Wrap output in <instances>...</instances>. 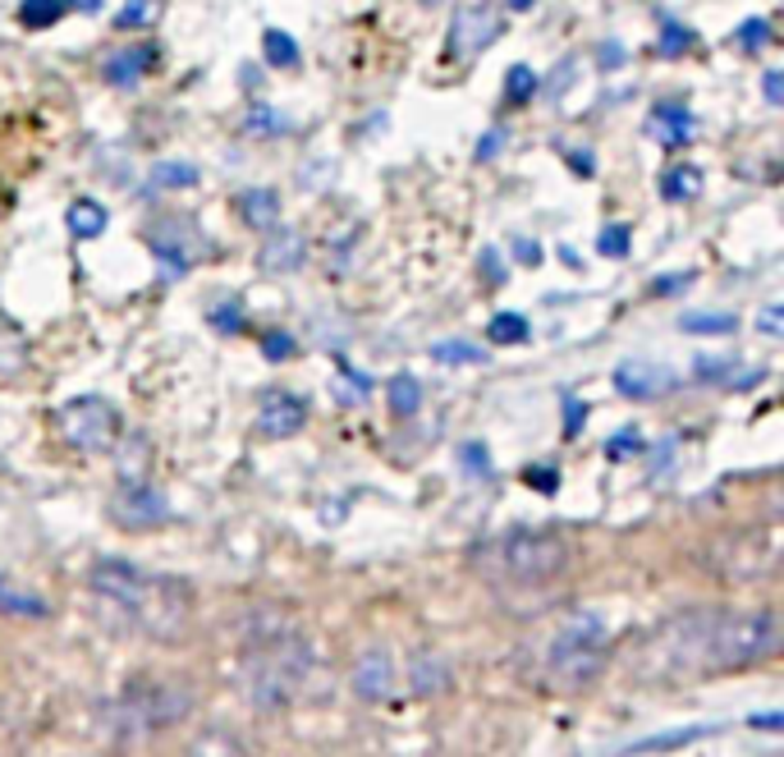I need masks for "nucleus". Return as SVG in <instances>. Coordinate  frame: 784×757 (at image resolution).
Wrapping results in <instances>:
<instances>
[{"label": "nucleus", "instance_id": "f257e3e1", "mask_svg": "<svg viewBox=\"0 0 784 757\" xmlns=\"http://www.w3.org/2000/svg\"><path fill=\"white\" fill-rule=\"evenodd\" d=\"M780 652V615L757 611H697L674 624L665 661L674 675H725Z\"/></svg>", "mask_w": 784, "mask_h": 757}, {"label": "nucleus", "instance_id": "f03ea898", "mask_svg": "<svg viewBox=\"0 0 784 757\" xmlns=\"http://www.w3.org/2000/svg\"><path fill=\"white\" fill-rule=\"evenodd\" d=\"M88 588L156 643H170L189 630L193 592L175 574H147L128 560H97L88 569Z\"/></svg>", "mask_w": 784, "mask_h": 757}, {"label": "nucleus", "instance_id": "7ed1b4c3", "mask_svg": "<svg viewBox=\"0 0 784 757\" xmlns=\"http://www.w3.org/2000/svg\"><path fill=\"white\" fill-rule=\"evenodd\" d=\"M312 652L294 624H267L244 652V693L261 712H284L303 693Z\"/></svg>", "mask_w": 784, "mask_h": 757}, {"label": "nucleus", "instance_id": "20e7f679", "mask_svg": "<svg viewBox=\"0 0 784 757\" xmlns=\"http://www.w3.org/2000/svg\"><path fill=\"white\" fill-rule=\"evenodd\" d=\"M611 634H606V620L592 615V611H579L560 624V634L546 652V675H551L556 689H569V693H583L601 680V670H606V657H611Z\"/></svg>", "mask_w": 784, "mask_h": 757}, {"label": "nucleus", "instance_id": "39448f33", "mask_svg": "<svg viewBox=\"0 0 784 757\" xmlns=\"http://www.w3.org/2000/svg\"><path fill=\"white\" fill-rule=\"evenodd\" d=\"M193 712V693L179 680H134L111 708L107 730L115 739H143L152 730H170Z\"/></svg>", "mask_w": 784, "mask_h": 757}, {"label": "nucleus", "instance_id": "423d86ee", "mask_svg": "<svg viewBox=\"0 0 784 757\" xmlns=\"http://www.w3.org/2000/svg\"><path fill=\"white\" fill-rule=\"evenodd\" d=\"M505 579L514 583H551L569 569V542L541 528H514L495 546Z\"/></svg>", "mask_w": 784, "mask_h": 757}, {"label": "nucleus", "instance_id": "0eeeda50", "mask_svg": "<svg viewBox=\"0 0 784 757\" xmlns=\"http://www.w3.org/2000/svg\"><path fill=\"white\" fill-rule=\"evenodd\" d=\"M60 432L74 450L83 455H107L120 441V413L111 400L101 396H78L60 409Z\"/></svg>", "mask_w": 784, "mask_h": 757}, {"label": "nucleus", "instance_id": "6e6552de", "mask_svg": "<svg viewBox=\"0 0 784 757\" xmlns=\"http://www.w3.org/2000/svg\"><path fill=\"white\" fill-rule=\"evenodd\" d=\"M501 37V19L491 14V5H459L450 19V42H446V56L450 60H473L482 51Z\"/></svg>", "mask_w": 784, "mask_h": 757}, {"label": "nucleus", "instance_id": "1a4fd4ad", "mask_svg": "<svg viewBox=\"0 0 784 757\" xmlns=\"http://www.w3.org/2000/svg\"><path fill=\"white\" fill-rule=\"evenodd\" d=\"M111 519L120 528H156L170 519V501L156 487H143V482H124L111 501Z\"/></svg>", "mask_w": 784, "mask_h": 757}, {"label": "nucleus", "instance_id": "9d476101", "mask_svg": "<svg viewBox=\"0 0 784 757\" xmlns=\"http://www.w3.org/2000/svg\"><path fill=\"white\" fill-rule=\"evenodd\" d=\"M674 386H679V372L651 358H629L615 368V390L629 400H657V396H670Z\"/></svg>", "mask_w": 784, "mask_h": 757}, {"label": "nucleus", "instance_id": "9b49d317", "mask_svg": "<svg viewBox=\"0 0 784 757\" xmlns=\"http://www.w3.org/2000/svg\"><path fill=\"white\" fill-rule=\"evenodd\" d=\"M152 248H156V257L166 263V276H184L198 257H202V234L198 230H189L184 221H166L161 230L152 234Z\"/></svg>", "mask_w": 784, "mask_h": 757}, {"label": "nucleus", "instance_id": "f8f14e48", "mask_svg": "<svg viewBox=\"0 0 784 757\" xmlns=\"http://www.w3.org/2000/svg\"><path fill=\"white\" fill-rule=\"evenodd\" d=\"M395 684V661H390L385 647H368L362 657L354 661V693L362 702H381Z\"/></svg>", "mask_w": 784, "mask_h": 757}, {"label": "nucleus", "instance_id": "ddd939ff", "mask_svg": "<svg viewBox=\"0 0 784 757\" xmlns=\"http://www.w3.org/2000/svg\"><path fill=\"white\" fill-rule=\"evenodd\" d=\"M303 423H307V404L299 396H290V390H271V396L261 400L257 427L267 436H294Z\"/></svg>", "mask_w": 784, "mask_h": 757}, {"label": "nucleus", "instance_id": "4468645a", "mask_svg": "<svg viewBox=\"0 0 784 757\" xmlns=\"http://www.w3.org/2000/svg\"><path fill=\"white\" fill-rule=\"evenodd\" d=\"M408 680H413V693L432 698V693H446L450 689L455 670H450V661L440 657V652L423 647V652H413V661H408Z\"/></svg>", "mask_w": 784, "mask_h": 757}, {"label": "nucleus", "instance_id": "2eb2a0df", "mask_svg": "<svg viewBox=\"0 0 784 757\" xmlns=\"http://www.w3.org/2000/svg\"><path fill=\"white\" fill-rule=\"evenodd\" d=\"M156 56H161V51H156V42H138V46H124V51H115V56L101 65V74H107V84H134V78H143L152 65H156Z\"/></svg>", "mask_w": 784, "mask_h": 757}, {"label": "nucleus", "instance_id": "dca6fc26", "mask_svg": "<svg viewBox=\"0 0 784 757\" xmlns=\"http://www.w3.org/2000/svg\"><path fill=\"white\" fill-rule=\"evenodd\" d=\"M257 263H261V271H294L303 263V240H299L294 230H276Z\"/></svg>", "mask_w": 784, "mask_h": 757}, {"label": "nucleus", "instance_id": "f3484780", "mask_svg": "<svg viewBox=\"0 0 784 757\" xmlns=\"http://www.w3.org/2000/svg\"><path fill=\"white\" fill-rule=\"evenodd\" d=\"M647 129H651V134H657L661 143L684 147V143L693 138V115H688L684 107H657V111H651V120H647Z\"/></svg>", "mask_w": 784, "mask_h": 757}, {"label": "nucleus", "instance_id": "a211bd4d", "mask_svg": "<svg viewBox=\"0 0 784 757\" xmlns=\"http://www.w3.org/2000/svg\"><path fill=\"white\" fill-rule=\"evenodd\" d=\"M239 216L253 225V230H271L276 216H280V198L271 189H244L239 193Z\"/></svg>", "mask_w": 784, "mask_h": 757}, {"label": "nucleus", "instance_id": "6ab92c4d", "mask_svg": "<svg viewBox=\"0 0 784 757\" xmlns=\"http://www.w3.org/2000/svg\"><path fill=\"white\" fill-rule=\"evenodd\" d=\"M69 234L74 240H97L101 230H107V207L101 202H92V198H78L74 207H69Z\"/></svg>", "mask_w": 784, "mask_h": 757}, {"label": "nucleus", "instance_id": "aec40b11", "mask_svg": "<svg viewBox=\"0 0 784 757\" xmlns=\"http://www.w3.org/2000/svg\"><path fill=\"white\" fill-rule=\"evenodd\" d=\"M385 404H390V413H395V418H413L417 409H423V386H417V377H408V372L390 377Z\"/></svg>", "mask_w": 784, "mask_h": 757}, {"label": "nucleus", "instance_id": "412c9836", "mask_svg": "<svg viewBox=\"0 0 784 757\" xmlns=\"http://www.w3.org/2000/svg\"><path fill=\"white\" fill-rule=\"evenodd\" d=\"M0 615H19V620H46L51 606L42 602V597L23 592V588H10L5 579H0Z\"/></svg>", "mask_w": 784, "mask_h": 757}, {"label": "nucleus", "instance_id": "4be33fe9", "mask_svg": "<svg viewBox=\"0 0 784 757\" xmlns=\"http://www.w3.org/2000/svg\"><path fill=\"white\" fill-rule=\"evenodd\" d=\"M702 193V170L697 166H674V170H665V179H661V198L665 202H693Z\"/></svg>", "mask_w": 784, "mask_h": 757}, {"label": "nucleus", "instance_id": "5701e85b", "mask_svg": "<svg viewBox=\"0 0 784 757\" xmlns=\"http://www.w3.org/2000/svg\"><path fill=\"white\" fill-rule=\"evenodd\" d=\"M537 88H541L537 69H528V65H514V69L505 74V107H509V111L528 107V101L537 97Z\"/></svg>", "mask_w": 784, "mask_h": 757}, {"label": "nucleus", "instance_id": "b1692460", "mask_svg": "<svg viewBox=\"0 0 784 757\" xmlns=\"http://www.w3.org/2000/svg\"><path fill=\"white\" fill-rule=\"evenodd\" d=\"M189 757H248V753L234 735H225V730H202L189 744Z\"/></svg>", "mask_w": 784, "mask_h": 757}, {"label": "nucleus", "instance_id": "393cba45", "mask_svg": "<svg viewBox=\"0 0 784 757\" xmlns=\"http://www.w3.org/2000/svg\"><path fill=\"white\" fill-rule=\"evenodd\" d=\"M69 10V0H23L19 5V23L23 29H51V23H60Z\"/></svg>", "mask_w": 784, "mask_h": 757}, {"label": "nucleus", "instance_id": "a878e982", "mask_svg": "<svg viewBox=\"0 0 784 757\" xmlns=\"http://www.w3.org/2000/svg\"><path fill=\"white\" fill-rule=\"evenodd\" d=\"M261 56H267L271 69H294V65H299V42H294L290 33L271 29L267 37H261Z\"/></svg>", "mask_w": 784, "mask_h": 757}, {"label": "nucleus", "instance_id": "bb28decb", "mask_svg": "<svg viewBox=\"0 0 784 757\" xmlns=\"http://www.w3.org/2000/svg\"><path fill=\"white\" fill-rule=\"evenodd\" d=\"M152 185L156 189H193L198 185V166H189V162H156L152 166Z\"/></svg>", "mask_w": 784, "mask_h": 757}, {"label": "nucleus", "instance_id": "cd10ccee", "mask_svg": "<svg viewBox=\"0 0 784 757\" xmlns=\"http://www.w3.org/2000/svg\"><path fill=\"white\" fill-rule=\"evenodd\" d=\"M533 335L528 318H518V312H495L491 318V345H523Z\"/></svg>", "mask_w": 784, "mask_h": 757}, {"label": "nucleus", "instance_id": "c85d7f7f", "mask_svg": "<svg viewBox=\"0 0 784 757\" xmlns=\"http://www.w3.org/2000/svg\"><path fill=\"white\" fill-rule=\"evenodd\" d=\"M684 331L688 335H735L739 322L729 318V312H693V318H684Z\"/></svg>", "mask_w": 784, "mask_h": 757}, {"label": "nucleus", "instance_id": "c756f323", "mask_svg": "<svg viewBox=\"0 0 784 757\" xmlns=\"http://www.w3.org/2000/svg\"><path fill=\"white\" fill-rule=\"evenodd\" d=\"M432 358L436 363H486V354L478 345H468V341H436Z\"/></svg>", "mask_w": 784, "mask_h": 757}, {"label": "nucleus", "instance_id": "7c9ffc66", "mask_svg": "<svg viewBox=\"0 0 784 757\" xmlns=\"http://www.w3.org/2000/svg\"><path fill=\"white\" fill-rule=\"evenodd\" d=\"M629 240H634L629 225H606L596 234V253L601 257H629Z\"/></svg>", "mask_w": 784, "mask_h": 757}, {"label": "nucleus", "instance_id": "2f4dec72", "mask_svg": "<svg viewBox=\"0 0 784 757\" xmlns=\"http://www.w3.org/2000/svg\"><path fill=\"white\" fill-rule=\"evenodd\" d=\"M244 124L253 129V134H284V129H290V120H284L280 111H271V107H253Z\"/></svg>", "mask_w": 784, "mask_h": 757}, {"label": "nucleus", "instance_id": "473e14b6", "mask_svg": "<svg viewBox=\"0 0 784 757\" xmlns=\"http://www.w3.org/2000/svg\"><path fill=\"white\" fill-rule=\"evenodd\" d=\"M766 42H771V23H766V19L739 23V46H743V51H762Z\"/></svg>", "mask_w": 784, "mask_h": 757}, {"label": "nucleus", "instance_id": "72a5a7b5", "mask_svg": "<svg viewBox=\"0 0 784 757\" xmlns=\"http://www.w3.org/2000/svg\"><path fill=\"white\" fill-rule=\"evenodd\" d=\"M688 46H693V33L679 29V23H665V33H661V42H657L661 56H684Z\"/></svg>", "mask_w": 784, "mask_h": 757}, {"label": "nucleus", "instance_id": "f704fd0d", "mask_svg": "<svg viewBox=\"0 0 784 757\" xmlns=\"http://www.w3.org/2000/svg\"><path fill=\"white\" fill-rule=\"evenodd\" d=\"M697 377L702 381H735V363H729V358H697Z\"/></svg>", "mask_w": 784, "mask_h": 757}, {"label": "nucleus", "instance_id": "c9c22d12", "mask_svg": "<svg viewBox=\"0 0 784 757\" xmlns=\"http://www.w3.org/2000/svg\"><path fill=\"white\" fill-rule=\"evenodd\" d=\"M261 349H267V358H276V363H284V358H294V341L284 331H271L267 341H261Z\"/></svg>", "mask_w": 784, "mask_h": 757}, {"label": "nucleus", "instance_id": "e433bc0d", "mask_svg": "<svg viewBox=\"0 0 784 757\" xmlns=\"http://www.w3.org/2000/svg\"><path fill=\"white\" fill-rule=\"evenodd\" d=\"M212 322H216L221 331H244V312H239V303H225V308L212 312Z\"/></svg>", "mask_w": 784, "mask_h": 757}, {"label": "nucleus", "instance_id": "4c0bfd02", "mask_svg": "<svg viewBox=\"0 0 784 757\" xmlns=\"http://www.w3.org/2000/svg\"><path fill=\"white\" fill-rule=\"evenodd\" d=\"M152 14V5H147V0H134V5H128V10H120L115 14V29H138V23Z\"/></svg>", "mask_w": 784, "mask_h": 757}, {"label": "nucleus", "instance_id": "58836bf2", "mask_svg": "<svg viewBox=\"0 0 784 757\" xmlns=\"http://www.w3.org/2000/svg\"><path fill=\"white\" fill-rule=\"evenodd\" d=\"M762 92H766L771 107H780V101H784V74H780V69H766V74H762Z\"/></svg>", "mask_w": 784, "mask_h": 757}, {"label": "nucleus", "instance_id": "ea45409f", "mask_svg": "<svg viewBox=\"0 0 784 757\" xmlns=\"http://www.w3.org/2000/svg\"><path fill=\"white\" fill-rule=\"evenodd\" d=\"M482 276H491V285H505V267H501V253L495 248L482 253Z\"/></svg>", "mask_w": 784, "mask_h": 757}, {"label": "nucleus", "instance_id": "a19ab883", "mask_svg": "<svg viewBox=\"0 0 784 757\" xmlns=\"http://www.w3.org/2000/svg\"><path fill=\"white\" fill-rule=\"evenodd\" d=\"M596 60H601V69H619V65H624V46H619V42H606V46L596 51Z\"/></svg>", "mask_w": 784, "mask_h": 757}, {"label": "nucleus", "instance_id": "79ce46f5", "mask_svg": "<svg viewBox=\"0 0 784 757\" xmlns=\"http://www.w3.org/2000/svg\"><path fill=\"white\" fill-rule=\"evenodd\" d=\"M501 143H505V129H491V134H482V143H478V162H486V156L501 152Z\"/></svg>", "mask_w": 784, "mask_h": 757}, {"label": "nucleus", "instance_id": "37998d69", "mask_svg": "<svg viewBox=\"0 0 784 757\" xmlns=\"http://www.w3.org/2000/svg\"><path fill=\"white\" fill-rule=\"evenodd\" d=\"M693 276L688 271H679V276H661L657 285H651V290H657V294H670V290H684V285H688Z\"/></svg>", "mask_w": 784, "mask_h": 757}, {"label": "nucleus", "instance_id": "c03bdc74", "mask_svg": "<svg viewBox=\"0 0 784 757\" xmlns=\"http://www.w3.org/2000/svg\"><path fill=\"white\" fill-rule=\"evenodd\" d=\"M514 253H518V263H528V267H537V263H541V248H537L533 240H518V244H514Z\"/></svg>", "mask_w": 784, "mask_h": 757}, {"label": "nucleus", "instance_id": "a18cd8bd", "mask_svg": "<svg viewBox=\"0 0 784 757\" xmlns=\"http://www.w3.org/2000/svg\"><path fill=\"white\" fill-rule=\"evenodd\" d=\"M780 326H784V322H780V308L771 303V308L762 312V331H766V335H780Z\"/></svg>", "mask_w": 784, "mask_h": 757}, {"label": "nucleus", "instance_id": "49530a36", "mask_svg": "<svg viewBox=\"0 0 784 757\" xmlns=\"http://www.w3.org/2000/svg\"><path fill=\"white\" fill-rule=\"evenodd\" d=\"M564 404H569V427H564V432L573 436V432H579V423H583V413H587V409H583L579 400H564Z\"/></svg>", "mask_w": 784, "mask_h": 757}, {"label": "nucleus", "instance_id": "de8ad7c7", "mask_svg": "<svg viewBox=\"0 0 784 757\" xmlns=\"http://www.w3.org/2000/svg\"><path fill=\"white\" fill-rule=\"evenodd\" d=\"M523 482H533V487H541V491H551V487H556V474H546V468H541V474H523Z\"/></svg>", "mask_w": 784, "mask_h": 757}, {"label": "nucleus", "instance_id": "09e8293b", "mask_svg": "<svg viewBox=\"0 0 784 757\" xmlns=\"http://www.w3.org/2000/svg\"><path fill=\"white\" fill-rule=\"evenodd\" d=\"M468 459H473V464H468V468H473V474L482 478V474H486V459H482V446H468Z\"/></svg>", "mask_w": 784, "mask_h": 757}, {"label": "nucleus", "instance_id": "8fccbe9b", "mask_svg": "<svg viewBox=\"0 0 784 757\" xmlns=\"http://www.w3.org/2000/svg\"><path fill=\"white\" fill-rule=\"evenodd\" d=\"M752 725H762V730H780V716H775V712H766V716H757Z\"/></svg>", "mask_w": 784, "mask_h": 757}, {"label": "nucleus", "instance_id": "3c124183", "mask_svg": "<svg viewBox=\"0 0 784 757\" xmlns=\"http://www.w3.org/2000/svg\"><path fill=\"white\" fill-rule=\"evenodd\" d=\"M505 5H509V10H533L537 0H505Z\"/></svg>", "mask_w": 784, "mask_h": 757}]
</instances>
